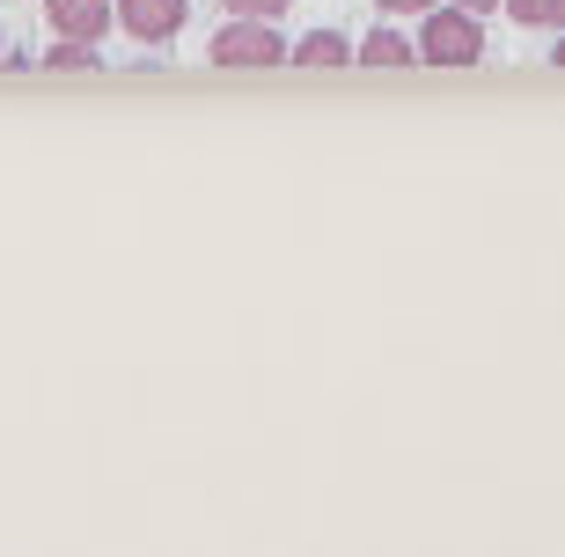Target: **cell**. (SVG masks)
<instances>
[{
  "instance_id": "9c48e42d",
  "label": "cell",
  "mask_w": 565,
  "mask_h": 557,
  "mask_svg": "<svg viewBox=\"0 0 565 557\" xmlns=\"http://www.w3.org/2000/svg\"><path fill=\"white\" fill-rule=\"evenodd\" d=\"M507 15L514 22H551V0H507Z\"/></svg>"
},
{
  "instance_id": "4fadbf2b",
  "label": "cell",
  "mask_w": 565,
  "mask_h": 557,
  "mask_svg": "<svg viewBox=\"0 0 565 557\" xmlns=\"http://www.w3.org/2000/svg\"><path fill=\"white\" fill-rule=\"evenodd\" d=\"M558 66H565V38H558Z\"/></svg>"
},
{
  "instance_id": "ba28073f",
  "label": "cell",
  "mask_w": 565,
  "mask_h": 557,
  "mask_svg": "<svg viewBox=\"0 0 565 557\" xmlns=\"http://www.w3.org/2000/svg\"><path fill=\"white\" fill-rule=\"evenodd\" d=\"M221 8H228V15H257V22H279L294 8V0H221Z\"/></svg>"
},
{
  "instance_id": "8fae6325",
  "label": "cell",
  "mask_w": 565,
  "mask_h": 557,
  "mask_svg": "<svg viewBox=\"0 0 565 557\" xmlns=\"http://www.w3.org/2000/svg\"><path fill=\"white\" fill-rule=\"evenodd\" d=\"M462 8H470V15H484V8H492V0H462Z\"/></svg>"
},
{
  "instance_id": "5b68a950",
  "label": "cell",
  "mask_w": 565,
  "mask_h": 557,
  "mask_svg": "<svg viewBox=\"0 0 565 557\" xmlns=\"http://www.w3.org/2000/svg\"><path fill=\"white\" fill-rule=\"evenodd\" d=\"M294 60H301V66H345V60H353V44L338 38V30H309Z\"/></svg>"
},
{
  "instance_id": "6da1fadb",
  "label": "cell",
  "mask_w": 565,
  "mask_h": 557,
  "mask_svg": "<svg viewBox=\"0 0 565 557\" xmlns=\"http://www.w3.org/2000/svg\"><path fill=\"white\" fill-rule=\"evenodd\" d=\"M419 60L426 66H478L484 60V22L470 15V8L434 15V22H426V38H419Z\"/></svg>"
},
{
  "instance_id": "7c38bea8",
  "label": "cell",
  "mask_w": 565,
  "mask_h": 557,
  "mask_svg": "<svg viewBox=\"0 0 565 557\" xmlns=\"http://www.w3.org/2000/svg\"><path fill=\"white\" fill-rule=\"evenodd\" d=\"M551 22H565V0H551Z\"/></svg>"
},
{
  "instance_id": "277c9868",
  "label": "cell",
  "mask_w": 565,
  "mask_h": 557,
  "mask_svg": "<svg viewBox=\"0 0 565 557\" xmlns=\"http://www.w3.org/2000/svg\"><path fill=\"white\" fill-rule=\"evenodd\" d=\"M110 15H118V0H44V22L60 30V38H104Z\"/></svg>"
},
{
  "instance_id": "8992f818",
  "label": "cell",
  "mask_w": 565,
  "mask_h": 557,
  "mask_svg": "<svg viewBox=\"0 0 565 557\" xmlns=\"http://www.w3.org/2000/svg\"><path fill=\"white\" fill-rule=\"evenodd\" d=\"M44 66H52V74H96V44H88V38H66V44H52V52H44Z\"/></svg>"
},
{
  "instance_id": "7a4b0ae2",
  "label": "cell",
  "mask_w": 565,
  "mask_h": 557,
  "mask_svg": "<svg viewBox=\"0 0 565 557\" xmlns=\"http://www.w3.org/2000/svg\"><path fill=\"white\" fill-rule=\"evenodd\" d=\"M279 60H287V44H279L273 22H257V15H235L213 38V66H279Z\"/></svg>"
},
{
  "instance_id": "3957f363",
  "label": "cell",
  "mask_w": 565,
  "mask_h": 557,
  "mask_svg": "<svg viewBox=\"0 0 565 557\" xmlns=\"http://www.w3.org/2000/svg\"><path fill=\"white\" fill-rule=\"evenodd\" d=\"M118 22H126L140 44H169L184 30V0H118Z\"/></svg>"
},
{
  "instance_id": "30bf717a",
  "label": "cell",
  "mask_w": 565,
  "mask_h": 557,
  "mask_svg": "<svg viewBox=\"0 0 565 557\" xmlns=\"http://www.w3.org/2000/svg\"><path fill=\"white\" fill-rule=\"evenodd\" d=\"M382 8H390V15H426L434 0H382Z\"/></svg>"
},
{
  "instance_id": "52a82bcc",
  "label": "cell",
  "mask_w": 565,
  "mask_h": 557,
  "mask_svg": "<svg viewBox=\"0 0 565 557\" xmlns=\"http://www.w3.org/2000/svg\"><path fill=\"white\" fill-rule=\"evenodd\" d=\"M360 60H367V66H404V60H419V52H412L397 30H375V38L360 44Z\"/></svg>"
}]
</instances>
